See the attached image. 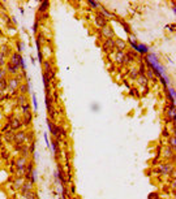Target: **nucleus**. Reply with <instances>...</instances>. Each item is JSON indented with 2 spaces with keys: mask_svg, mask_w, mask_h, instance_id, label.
<instances>
[{
  "mask_svg": "<svg viewBox=\"0 0 176 199\" xmlns=\"http://www.w3.org/2000/svg\"><path fill=\"white\" fill-rule=\"evenodd\" d=\"M0 155H1V157H3L4 160H8L9 159V154H8V151L7 150H4V148H1V152H0Z\"/></svg>",
  "mask_w": 176,
  "mask_h": 199,
  "instance_id": "29",
  "label": "nucleus"
},
{
  "mask_svg": "<svg viewBox=\"0 0 176 199\" xmlns=\"http://www.w3.org/2000/svg\"><path fill=\"white\" fill-rule=\"evenodd\" d=\"M48 7H50V3H48V1H42V3L39 4V7H38L37 14H43V13H46L47 9H48Z\"/></svg>",
  "mask_w": 176,
  "mask_h": 199,
  "instance_id": "14",
  "label": "nucleus"
},
{
  "mask_svg": "<svg viewBox=\"0 0 176 199\" xmlns=\"http://www.w3.org/2000/svg\"><path fill=\"white\" fill-rule=\"evenodd\" d=\"M87 4H89L90 7H93V8H101V4L99 3H95V1H87Z\"/></svg>",
  "mask_w": 176,
  "mask_h": 199,
  "instance_id": "35",
  "label": "nucleus"
},
{
  "mask_svg": "<svg viewBox=\"0 0 176 199\" xmlns=\"http://www.w3.org/2000/svg\"><path fill=\"white\" fill-rule=\"evenodd\" d=\"M0 91L4 92V94L8 91V78L0 80Z\"/></svg>",
  "mask_w": 176,
  "mask_h": 199,
  "instance_id": "20",
  "label": "nucleus"
},
{
  "mask_svg": "<svg viewBox=\"0 0 176 199\" xmlns=\"http://www.w3.org/2000/svg\"><path fill=\"white\" fill-rule=\"evenodd\" d=\"M69 193H72V194H74V193H76V189H74V186H73V185H72V186H71V190H69Z\"/></svg>",
  "mask_w": 176,
  "mask_h": 199,
  "instance_id": "42",
  "label": "nucleus"
},
{
  "mask_svg": "<svg viewBox=\"0 0 176 199\" xmlns=\"http://www.w3.org/2000/svg\"><path fill=\"white\" fill-rule=\"evenodd\" d=\"M163 151V157L167 160V161H170V160H172V163L175 161V151L171 148V147H164V150Z\"/></svg>",
  "mask_w": 176,
  "mask_h": 199,
  "instance_id": "7",
  "label": "nucleus"
},
{
  "mask_svg": "<svg viewBox=\"0 0 176 199\" xmlns=\"http://www.w3.org/2000/svg\"><path fill=\"white\" fill-rule=\"evenodd\" d=\"M28 147H29V154H34L35 152V141L31 142Z\"/></svg>",
  "mask_w": 176,
  "mask_h": 199,
  "instance_id": "31",
  "label": "nucleus"
},
{
  "mask_svg": "<svg viewBox=\"0 0 176 199\" xmlns=\"http://www.w3.org/2000/svg\"><path fill=\"white\" fill-rule=\"evenodd\" d=\"M168 143H170V146L168 147H171V148H172L173 151H175V148H176V143H175V135H170V137H168Z\"/></svg>",
  "mask_w": 176,
  "mask_h": 199,
  "instance_id": "25",
  "label": "nucleus"
},
{
  "mask_svg": "<svg viewBox=\"0 0 176 199\" xmlns=\"http://www.w3.org/2000/svg\"><path fill=\"white\" fill-rule=\"evenodd\" d=\"M24 198H25V199H37L38 196L35 195V193L33 191V190H31V191H28V193H25V194H24Z\"/></svg>",
  "mask_w": 176,
  "mask_h": 199,
  "instance_id": "26",
  "label": "nucleus"
},
{
  "mask_svg": "<svg viewBox=\"0 0 176 199\" xmlns=\"http://www.w3.org/2000/svg\"><path fill=\"white\" fill-rule=\"evenodd\" d=\"M127 48V43L121 39H115V49L117 51H124Z\"/></svg>",
  "mask_w": 176,
  "mask_h": 199,
  "instance_id": "15",
  "label": "nucleus"
},
{
  "mask_svg": "<svg viewBox=\"0 0 176 199\" xmlns=\"http://www.w3.org/2000/svg\"><path fill=\"white\" fill-rule=\"evenodd\" d=\"M25 103H28L26 101V94H17L16 95V104L19 105V107H21V105H24Z\"/></svg>",
  "mask_w": 176,
  "mask_h": 199,
  "instance_id": "13",
  "label": "nucleus"
},
{
  "mask_svg": "<svg viewBox=\"0 0 176 199\" xmlns=\"http://www.w3.org/2000/svg\"><path fill=\"white\" fill-rule=\"evenodd\" d=\"M102 49L105 52H114L115 49V39H105V42L102 43Z\"/></svg>",
  "mask_w": 176,
  "mask_h": 199,
  "instance_id": "6",
  "label": "nucleus"
},
{
  "mask_svg": "<svg viewBox=\"0 0 176 199\" xmlns=\"http://www.w3.org/2000/svg\"><path fill=\"white\" fill-rule=\"evenodd\" d=\"M101 37H103L105 39H111V38H114V30L110 26H106L101 31Z\"/></svg>",
  "mask_w": 176,
  "mask_h": 199,
  "instance_id": "9",
  "label": "nucleus"
},
{
  "mask_svg": "<svg viewBox=\"0 0 176 199\" xmlns=\"http://www.w3.org/2000/svg\"><path fill=\"white\" fill-rule=\"evenodd\" d=\"M4 100H5V94L0 91V103H1V101H4Z\"/></svg>",
  "mask_w": 176,
  "mask_h": 199,
  "instance_id": "41",
  "label": "nucleus"
},
{
  "mask_svg": "<svg viewBox=\"0 0 176 199\" xmlns=\"http://www.w3.org/2000/svg\"><path fill=\"white\" fill-rule=\"evenodd\" d=\"M37 199H38V198H37Z\"/></svg>",
  "mask_w": 176,
  "mask_h": 199,
  "instance_id": "44",
  "label": "nucleus"
},
{
  "mask_svg": "<svg viewBox=\"0 0 176 199\" xmlns=\"http://www.w3.org/2000/svg\"><path fill=\"white\" fill-rule=\"evenodd\" d=\"M26 142H34V133L33 132H29L26 133Z\"/></svg>",
  "mask_w": 176,
  "mask_h": 199,
  "instance_id": "28",
  "label": "nucleus"
},
{
  "mask_svg": "<svg viewBox=\"0 0 176 199\" xmlns=\"http://www.w3.org/2000/svg\"><path fill=\"white\" fill-rule=\"evenodd\" d=\"M94 25L99 29H103V28H106V26H108V20L105 18L99 12H97V14L94 16Z\"/></svg>",
  "mask_w": 176,
  "mask_h": 199,
  "instance_id": "4",
  "label": "nucleus"
},
{
  "mask_svg": "<svg viewBox=\"0 0 176 199\" xmlns=\"http://www.w3.org/2000/svg\"><path fill=\"white\" fill-rule=\"evenodd\" d=\"M26 163H28V159L26 157H17L16 159V169H24L26 167Z\"/></svg>",
  "mask_w": 176,
  "mask_h": 199,
  "instance_id": "12",
  "label": "nucleus"
},
{
  "mask_svg": "<svg viewBox=\"0 0 176 199\" xmlns=\"http://www.w3.org/2000/svg\"><path fill=\"white\" fill-rule=\"evenodd\" d=\"M13 137H15V132H12V130H9V132H7L3 134V138H4V142H7V143H12L13 142Z\"/></svg>",
  "mask_w": 176,
  "mask_h": 199,
  "instance_id": "18",
  "label": "nucleus"
},
{
  "mask_svg": "<svg viewBox=\"0 0 176 199\" xmlns=\"http://www.w3.org/2000/svg\"><path fill=\"white\" fill-rule=\"evenodd\" d=\"M162 134H163V137H170V132H168V129H167V126L166 128H163V132H162Z\"/></svg>",
  "mask_w": 176,
  "mask_h": 199,
  "instance_id": "40",
  "label": "nucleus"
},
{
  "mask_svg": "<svg viewBox=\"0 0 176 199\" xmlns=\"http://www.w3.org/2000/svg\"><path fill=\"white\" fill-rule=\"evenodd\" d=\"M9 61L12 63L15 67H17L20 69L21 68L22 71H25V64H24V59H22L21 53H19L17 51L16 52H12L11 53V59H9Z\"/></svg>",
  "mask_w": 176,
  "mask_h": 199,
  "instance_id": "3",
  "label": "nucleus"
},
{
  "mask_svg": "<svg viewBox=\"0 0 176 199\" xmlns=\"http://www.w3.org/2000/svg\"><path fill=\"white\" fill-rule=\"evenodd\" d=\"M26 142V133L24 130H19V132L15 133V137H13V143L15 144H24Z\"/></svg>",
  "mask_w": 176,
  "mask_h": 199,
  "instance_id": "5",
  "label": "nucleus"
},
{
  "mask_svg": "<svg viewBox=\"0 0 176 199\" xmlns=\"http://www.w3.org/2000/svg\"><path fill=\"white\" fill-rule=\"evenodd\" d=\"M124 59H125V52H124V51H117V52L115 53V60H116V63L124 64Z\"/></svg>",
  "mask_w": 176,
  "mask_h": 199,
  "instance_id": "17",
  "label": "nucleus"
},
{
  "mask_svg": "<svg viewBox=\"0 0 176 199\" xmlns=\"http://www.w3.org/2000/svg\"><path fill=\"white\" fill-rule=\"evenodd\" d=\"M33 187H34V184L33 182H30V181H24V184H22V186L20 187V190H21V194L24 195L25 193H28V191H31L33 190Z\"/></svg>",
  "mask_w": 176,
  "mask_h": 199,
  "instance_id": "10",
  "label": "nucleus"
},
{
  "mask_svg": "<svg viewBox=\"0 0 176 199\" xmlns=\"http://www.w3.org/2000/svg\"><path fill=\"white\" fill-rule=\"evenodd\" d=\"M38 60L39 63H43V51H38Z\"/></svg>",
  "mask_w": 176,
  "mask_h": 199,
  "instance_id": "39",
  "label": "nucleus"
},
{
  "mask_svg": "<svg viewBox=\"0 0 176 199\" xmlns=\"http://www.w3.org/2000/svg\"><path fill=\"white\" fill-rule=\"evenodd\" d=\"M9 130H11V126H9V124H8V123H7L5 125L1 128V133H3V134H4V133H7V132H9Z\"/></svg>",
  "mask_w": 176,
  "mask_h": 199,
  "instance_id": "34",
  "label": "nucleus"
},
{
  "mask_svg": "<svg viewBox=\"0 0 176 199\" xmlns=\"http://www.w3.org/2000/svg\"><path fill=\"white\" fill-rule=\"evenodd\" d=\"M7 71L5 68H0V80H4V78H7Z\"/></svg>",
  "mask_w": 176,
  "mask_h": 199,
  "instance_id": "30",
  "label": "nucleus"
},
{
  "mask_svg": "<svg viewBox=\"0 0 176 199\" xmlns=\"http://www.w3.org/2000/svg\"><path fill=\"white\" fill-rule=\"evenodd\" d=\"M24 181H25L24 177H17V178H16V180L12 182V184H13V185H12V189H13V190H19L20 187L22 186Z\"/></svg>",
  "mask_w": 176,
  "mask_h": 199,
  "instance_id": "16",
  "label": "nucleus"
},
{
  "mask_svg": "<svg viewBox=\"0 0 176 199\" xmlns=\"http://www.w3.org/2000/svg\"><path fill=\"white\" fill-rule=\"evenodd\" d=\"M138 76H145V73H146V68H145V64L144 63H141L140 64V67H138Z\"/></svg>",
  "mask_w": 176,
  "mask_h": 199,
  "instance_id": "27",
  "label": "nucleus"
},
{
  "mask_svg": "<svg viewBox=\"0 0 176 199\" xmlns=\"http://www.w3.org/2000/svg\"><path fill=\"white\" fill-rule=\"evenodd\" d=\"M137 81H138V83L142 86V87H148V82H149V80L146 78L145 76H138Z\"/></svg>",
  "mask_w": 176,
  "mask_h": 199,
  "instance_id": "22",
  "label": "nucleus"
},
{
  "mask_svg": "<svg viewBox=\"0 0 176 199\" xmlns=\"http://www.w3.org/2000/svg\"><path fill=\"white\" fill-rule=\"evenodd\" d=\"M21 109H22V113L29 112V111H30V104H29V103H25L24 105H21Z\"/></svg>",
  "mask_w": 176,
  "mask_h": 199,
  "instance_id": "33",
  "label": "nucleus"
},
{
  "mask_svg": "<svg viewBox=\"0 0 176 199\" xmlns=\"http://www.w3.org/2000/svg\"><path fill=\"white\" fill-rule=\"evenodd\" d=\"M130 95H133V96H140V91L138 89H130Z\"/></svg>",
  "mask_w": 176,
  "mask_h": 199,
  "instance_id": "36",
  "label": "nucleus"
},
{
  "mask_svg": "<svg viewBox=\"0 0 176 199\" xmlns=\"http://www.w3.org/2000/svg\"><path fill=\"white\" fill-rule=\"evenodd\" d=\"M129 77L130 78H132V80H137V78H138V72H137V69L136 68H133V69H130L129 71Z\"/></svg>",
  "mask_w": 176,
  "mask_h": 199,
  "instance_id": "24",
  "label": "nucleus"
},
{
  "mask_svg": "<svg viewBox=\"0 0 176 199\" xmlns=\"http://www.w3.org/2000/svg\"><path fill=\"white\" fill-rule=\"evenodd\" d=\"M0 52L3 53L4 56H8V55H11V48H9V46L7 44V43H3L1 46H0Z\"/></svg>",
  "mask_w": 176,
  "mask_h": 199,
  "instance_id": "19",
  "label": "nucleus"
},
{
  "mask_svg": "<svg viewBox=\"0 0 176 199\" xmlns=\"http://www.w3.org/2000/svg\"><path fill=\"white\" fill-rule=\"evenodd\" d=\"M155 175H163V176H171L175 173V164L171 161H166V163H161L157 168L153 169Z\"/></svg>",
  "mask_w": 176,
  "mask_h": 199,
  "instance_id": "1",
  "label": "nucleus"
},
{
  "mask_svg": "<svg viewBox=\"0 0 176 199\" xmlns=\"http://www.w3.org/2000/svg\"><path fill=\"white\" fill-rule=\"evenodd\" d=\"M149 199H161V195L158 193H152L149 195Z\"/></svg>",
  "mask_w": 176,
  "mask_h": 199,
  "instance_id": "37",
  "label": "nucleus"
},
{
  "mask_svg": "<svg viewBox=\"0 0 176 199\" xmlns=\"http://www.w3.org/2000/svg\"><path fill=\"white\" fill-rule=\"evenodd\" d=\"M4 67H5V56L0 52V68H4Z\"/></svg>",
  "mask_w": 176,
  "mask_h": 199,
  "instance_id": "32",
  "label": "nucleus"
},
{
  "mask_svg": "<svg viewBox=\"0 0 176 199\" xmlns=\"http://www.w3.org/2000/svg\"><path fill=\"white\" fill-rule=\"evenodd\" d=\"M7 123L9 124L11 126V130L12 132H19V130H21L22 128V120L20 116H17V115L15 113H11L8 115V117H7Z\"/></svg>",
  "mask_w": 176,
  "mask_h": 199,
  "instance_id": "2",
  "label": "nucleus"
},
{
  "mask_svg": "<svg viewBox=\"0 0 176 199\" xmlns=\"http://www.w3.org/2000/svg\"><path fill=\"white\" fill-rule=\"evenodd\" d=\"M29 91V85L25 82H21L19 86V92L20 94H26V92Z\"/></svg>",
  "mask_w": 176,
  "mask_h": 199,
  "instance_id": "21",
  "label": "nucleus"
},
{
  "mask_svg": "<svg viewBox=\"0 0 176 199\" xmlns=\"http://www.w3.org/2000/svg\"><path fill=\"white\" fill-rule=\"evenodd\" d=\"M5 71H7V73H8V74H11V76L13 77V76H15V74H17V73H19V71H20V69H19V68H17V67H15V65H13L11 61H7V63H5Z\"/></svg>",
  "mask_w": 176,
  "mask_h": 199,
  "instance_id": "8",
  "label": "nucleus"
},
{
  "mask_svg": "<svg viewBox=\"0 0 176 199\" xmlns=\"http://www.w3.org/2000/svg\"><path fill=\"white\" fill-rule=\"evenodd\" d=\"M21 120H22V126H26V128H28L31 124V121H33V113H31L30 111H29V112H25L24 117H22Z\"/></svg>",
  "mask_w": 176,
  "mask_h": 199,
  "instance_id": "11",
  "label": "nucleus"
},
{
  "mask_svg": "<svg viewBox=\"0 0 176 199\" xmlns=\"http://www.w3.org/2000/svg\"><path fill=\"white\" fill-rule=\"evenodd\" d=\"M25 77H26V72H25V71H21V72H19V73L16 74V76H15V78H16V80H17V81H19L20 83H21V81L24 80Z\"/></svg>",
  "mask_w": 176,
  "mask_h": 199,
  "instance_id": "23",
  "label": "nucleus"
},
{
  "mask_svg": "<svg viewBox=\"0 0 176 199\" xmlns=\"http://www.w3.org/2000/svg\"><path fill=\"white\" fill-rule=\"evenodd\" d=\"M3 141H4V138H3V134H0V147L3 146Z\"/></svg>",
  "mask_w": 176,
  "mask_h": 199,
  "instance_id": "43",
  "label": "nucleus"
},
{
  "mask_svg": "<svg viewBox=\"0 0 176 199\" xmlns=\"http://www.w3.org/2000/svg\"><path fill=\"white\" fill-rule=\"evenodd\" d=\"M16 47H17V52H21V51H22V42H20V40H19V42H16Z\"/></svg>",
  "mask_w": 176,
  "mask_h": 199,
  "instance_id": "38",
  "label": "nucleus"
}]
</instances>
